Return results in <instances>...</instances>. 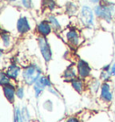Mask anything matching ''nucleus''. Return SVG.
Wrapping results in <instances>:
<instances>
[{
	"label": "nucleus",
	"mask_w": 115,
	"mask_h": 122,
	"mask_svg": "<svg viewBox=\"0 0 115 122\" xmlns=\"http://www.w3.org/2000/svg\"><path fill=\"white\" fill-rule=\"evenodd\" d=\"M94 11L97 18L104 20L106 23H111L115 13V4L108 0H103L94 6Z\"/></svg>",
	"instance_id": "nucleus-1"
},
{
	"label": "nucleus",
	"mask_w": 115,
	"mask_h": 122,
	"mask_svg": "<svg viewBox=\"0 0 115 122\" xmlns=\"http://www.w3.org/2000/svg\"><path fill=\"white\" fill-rule=\"evenodd\" d=\"M42 76V69L39 66L35 64H31L27 66L23 71V82L28 85L34 84Z\"/></svg>",
	"instance_id": "nucleus-2"
},
{
	"label": "nucleus",
	"mask_w": 115,
	"mask_h": 122,
	"mask_svg": "<svg viewBox=\"0 0 115 122\" xmlns=\"http://www.w3.org/2000/svg\"><path fill=\"white\" fill-rule=\"evenodd\" d=\"M94 11L89 5H83L79 12V21L86 28L92 29L94 26Z\"/></svg>",
	"instance_id": "nucleus-3"
},
{
	"label": "nucleus",
	"mask_w": 115,
	"mask_h": 122,
	"mask_svg": "<svg viewBox=\"0 0 115 122\" xmlns=\"http://www.w3.org/2000/svg\"><path fill=\"white\" fill-rule=\"evenodd\" d=\"M38 45L41 50L42 56L46 63H49L52 58V51L51 48L46 37L39 36L38 38Z\"/></svg>",
	"instance_id": "nucleus-4"
},
{
	"label": "nucleus",
	"mask_w": 115,
	"mask_h": 122,
	"mask_svg": "<svg viewBox=\"0 0 115 122\" xmlns=\"http://www.w3.org/2000/svg\"><path fill=\"white\" fill-rule=\"evenodd\" d=\"M65 37L67 40V42L68 43L71 47L77 48L78 46L81 45L83 42V38L80 35L79 31L75 29V28H70L66 30Z\"/></svg>",
	"instance_id": "nucleus-5"
},
{
	"label": "nucleus",
	"mask_w": 115,
	"mask_h": 122,
	"mask_svg": "<svg viewBox=\"0 0 115 122\" xmlns=\"http://www.w3.org/2000/svg\"><path fill=\"white\" fill-rule=\"evenodd\" d=\"M77 69L78 76L82 79H85L86 77H88L90 76V74H91V71H92V69H91L88 63L86 61L83 60V59H78Z\"/></svg>",
	"instance_id": "nucleus-6"
},
{
	"label": "nucleus",
	"mask_w": 115,
	"mask_h": 122,
	"mask_svg": "<svg viewBox=\"0 0 115 122\" xmlns=\"http://www.w3.org/2000/svg\"><path fill=\"white\" fill-rule=\"evenodd\" d=\"M52 30L53 29L48 20H42L36 26V31L38 32L40 36H43V37H47L48 35H50Z\"/></svg>",
	"instance_id": "nucleus-7"
},
{
	"label": "nucleus",
	"mask_w": 115,
	"mask_h": 122,
	"mask_svg": "<svg viewBox=\"0 0 115 122\" xmlns=\"http://www.w3.org/2000/svg\"><path fill=\"white\" fill-rule=\"evenodd\" d=\"M16 29L20 34H25L31 30V25L26 16H20L16 23Z\"/></svg>",
	"instance_id": "nucleus-8"
},
{
	"label": "nucleus",
	"mask_w": 115,
	"mask_h": 122,
	"mask_svg": "<svg viewBox=\"0 0 115 122\" xmlns=\"http://www.w3.org/2000/svg\"><path fill=\"white\" fill-rule=\"evenodd\" d=\"M101 99L105 102H111L112 100V93L111 92V86L107 82H104L101 85Z\"/></svg>",
	"instance_id": "nucleus-9"
},
{
	"label": "nucleus",
	"mask_w": 115,
	"mask_h": 122,
	"mask_svg": "<svg viewBox=\"0 0 115 122\" xmlns=\"http://www.w3.org/2000/svg\"><path fill=\"white\" fill-rule=\"evenodd\" d=\"M77 69H76L75 66L72 64V65H69L66 70L63 73V78L66 82H71L73 81L74 79L77 78V76L78 75L77 74Z\"/></svg>",
	"instance_id": "nucleus-10"
},
{
	"label": "nucleus",
	"mask_w": 115,
	"mask_h": 122,
	"mask_svg": "<svg viewBox=\"0 0 115 122\" xmlns=\"http://www.w3.org/2000/svg\"><path fill=\"white\" fill-rule=\"evenodd\" d=\"M3 87V91H4V94L5 98L7 99L8 102L13 103L15 102V94H16V87L12 84H8L6 85L2 86Z\"/></svg>",
	"instance_id": "nucleus-11"
},
{
	"label": "nucleus",
	"mask_w": 115,
	"mask_h": 122,
	"mask_svg": "<svg viewBox=\"0 0 115 122\" xmlns=\"http://www.w3.org/2000/svg\"><path fill=\"white\" fill-rule=\"evenodd\" d=\"M47 20L49 21V23H50V25L52 27L55 31H60L62 30V26L61 23L59 22V20L58 19V17L55 15H52L50 14L47 16Z\"/></svg>",
	"instance_id": "nucleus-12"
},
{
	"label": "nucleus",
	"mask_w": 115,
	"mask_h": 122,
	"mask_svg": "<svg viewBox=\"0 0 115 122\" xmlns=\"http://www.w3.org/2000/svg\"><path fill=\"white\" fill-rule=\"evenodd\" d=\"M5 74L7 75L11 79H17V77L20 74V67L16 64H11L8 66V67L5 70Z\"/></svg>",
	"instance_id": "nucleus-13"
},
{
	"label": "nucleus",
	"mask_w": 115,
	"mask_h": 122,
	"mask_svg": "<svg viewBox=\"0 0 115 122\" xmlns=\"http://www.w3.org/2000/svg\"><path fill=\"white\" fill-rule=\"evenodd\" d=\"M72 87L78 92V93H82L84 90V83L83 79L80 77H77L76 79H74L73 81L70 82Z\"/></svg>",
	"instance_id": "nucleus-14"
},
{
	"label": "nucleus",
	"mask_w": 115,
	"mask_h": 122,
	"mask_svg": "<svg viewBox=\"0 0 115 122\" xmlns=\"http://www.w3.org/2000/svg\"><path fill=\"white\" fill-rule=\"evenodd\" d=\"M1 41L5 48H9L11 45V35L7 30L4 29L1 30Z\"/></svg>",
	"instance_id": "nucleus-15"
},
{
	"label": "nucleus",
	"mask_w": 115,
	"mask_h": 122,
	"mask_svg": "<svg viewBox=\"0 0 115 122\" xmlns=\"http://www.w3.org/2000/svg\"><path fill=\"white\" fill-rule=\"evenodd\" d=\"M58 3L56 2V0H42V5L43 7L49 10L50 12L54 11L56 7H57Z\"/></svg>",
	"instance_id": "nucleus-16"
},
{
	"label": "nucleus",
	"mask_w": 115,
	"mask_h": 122,
	"mask_svg": "<svg viewBox=\"0 0 115 122\" xmlns=\"http://www.w3.org/2000/svg\"><path fill=\"white\" fill-rule=\"evenodd\" d=\"M66 8V13L69 15H75L77 12V5L74 4L72 1H69L67 5H65Z\"/></svg>",
	"instance_id": "nucleus-17"
},
{
	"label": "nucleus",
	"mask_w": 115,
	"mask_h": 122,
	"mask_svg": "<svg viewBox=\"0 0 115 122\" xmlns=\"http://www.w3.org/2000/svg\"><path fill=\"white\" fill-rule=\"evenodd\" d=\"M46 88L45 85H43V84L40 82V81H37L36 83L34 84V91H35V96L36 97H39V96L41 95V93H42L43 90Z\"/></svg>",
	"instance_id": "nucleus-18"
},
{
	"label": "nucleus",
	"mask_w": 115,
	"mask_h": 122,
	"mask_svg": "<svg viewBox=\"0 0 115 122\" xmlns=\"http://www.w3.org/2000/svg\"><path fill=\"white\" fill-rule=\"evenodd\" d=\"M10 77L5 74V72H2L0 73V84L2 85V86H4V85H6L8 84H11L10 83Z\"/></svg>",
	"instance_id": "nucleus-19"
},
{
	"label": "nucleus",
	"mask_w": 115,
	"mask_h": 122,
	"mask_svg": "<svg viewBox=\"0 0 115 122\" xmlns=\"http://www.w3.org/2000/svg\"><path fill=\"white\" fill-rule=\"evenodd\" d=\"M14 122H23L22 113L18 108H16L14 111Z\"/></svg>",
	"instance_id": "nucleus-20"
},
{
	"label": "nucleus",
	"mask_w": 115,
	"mask_h": 122,
	"mask_svg": "<svg viewBox=\"0 0 115 122\" xmlns=\"http://www.w3.org/2000/svg\"><path fill=\"white\" fill-rule=\"evenodd\" d=\"M20 4L23 7L31 9L32 7V0H20Z\"/></svg>",
	"instance_id": "nucleus-21"
},
{
	"label": "nucleus",
	"mask_w": 115,
	"mask_h": 122,
	"mask_svg": "<svg viewBox=\"0 0 115 122\" xmlns=\"http://www.w3.org/2000/svg\"><path fill=\"white\" fill-rule=\"evenodd\" d=\"M89 87L92 89L93 92H95L97 90H98V88L100 87V83L99 81L95 80V79H93L92 82L89 84Z\"/></svg>",
	"instance_id": "nucleus-22"
},
{
	"label": "nucleus",
	"mask_w": 115,
	"mask_h": 122,
	"mask_svg": "<svg viewBox=\"0 0 115 122\" xmlns=\"http://www.w3.org/2000/svg\"><path fill=\"white\" fill-rule=\"evenodd\" d=\"M16 95L18 96V98L22 99L23 97V87H19L16 89Z\"/></svg>",
	"instance_id": "nucleus-23"
},
{
	"label": "nucleus",
	"mask_w": 115,
	"mask_h": 122,
	"mask_svg": "<svg viewBox=\"0 0 115 122\" xmlns=\"http://www.w3.org/2000/svg\"><path fill=\"white\" fill-rule=\"evenodd\" d=\"M110 73H111V76H115V63L111 66V70H110Z\"/></svg>",
	"instance_id": "nucleus-24"
},
{
	"label": "nucleus",
	"mask_w": 115,
	"mask_h": 122,
	"mask_svg": "<svg viewBox=\"0 0 115 122\" xmlns=\"http://www.w3.org/2000/svg\"><path fill=\"white\" fill-rule=\"evenodd\" d=\"M67 122H79V120L76 118H68Z\"/></svg>",
	"instance_id": "nucleus-25"
},
{
	"label": "nucleus",
	"mask_w": 115,
	"mask_h": 122,
	"mask_svg": "<svg viewBox=\"0 0 115 122\" xmlns=\"http://www.w3.org/2000/svg\"><path fill=\"white\" fill-rule=\"evenodd\" d=\"M91 3H93V4H99V3H101L103 0H89Z\"/></svg>",
	"instance_id": "nucleus-26"
},
{
	"label": "nucleus",
	"mask_w": 115,
	"mask_h": 122,
	"mask_svg": "<svg viewBox=\"0 0 115 122\" xmlns=\"http://www.w3.org/2000/svg\"><path fill=\"white\" fill-rule=\"evenodd\" d=\"M4 1L7 2V3H15V2H16L17 0H4Z\"/></svg>",
	"instance_id": "nucleus-27"
},
{
	"label": "nucleus",
	"mask_w": 115,
	"mask_h": 122,
	"mask_svg": "<svg viewBox=\"0 0 115 122\" xmlns=\"http://www.w3.org/2000/svg\"><path fill=\"white\" fill-rule=\"evenodd\" d=\"M108 1H110V2H111V3H114L115 4V0H108Z\"/></svg>",
	"instance_id": "nucleus-28"
}]
</instances>
